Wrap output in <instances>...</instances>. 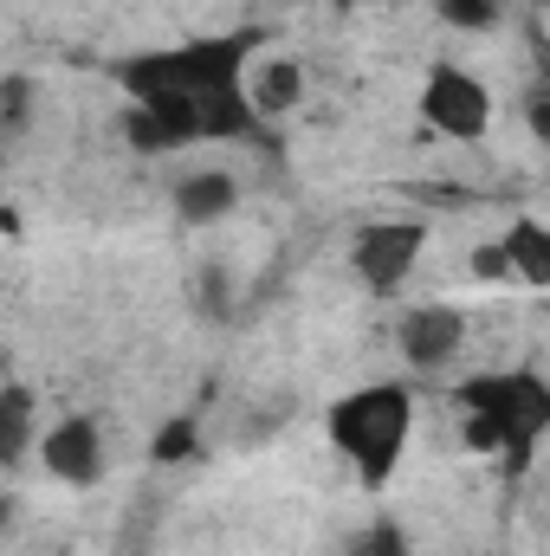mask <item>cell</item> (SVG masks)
<instances>
[{"instance_id": "obj_1", "label": "cell", "mask_w": 550, "mask_h": 556, "mask_svg": "<svg viewBox=\"0 0 550 556\" xmlns=\"http://www.w3.org/2000/svg\"><path fill=\"white\" fill-rule=\"evenodd\" d=\"M460 402L473 408V446H512V472L532 459V433L545 427L550 395L538 376H479L460 389Z\"/></svg>"}, {"instance_id": "obj_13", "label": "cell", "mask_w": 550, "mask_h": 556, "mask_svg": "<svg viewBox=\"0 0 550 556\" xmlns=\"http://www.w3.org/2000/svg\"><path fill=\"white\" fill-rule=\"evenodd\" d=\"M440 13H447L453 26H486L499 7H492V0H440Z\"/></svg>"}, {"instance_id": "obj_8", "label": "cell", "mask_w": 550, "mask_h": 556, "mask_svg": "<svg viewBox=\"0 0 550 556\" xmlns=\"http://www.w3.org/2000/svg\"><path fill=\"white\" fill-rule=\"evenodd\" d=\"M505 260L532 278V285H550V240H545V227H538V220H518V227H512Z\"/></svg>"}, {"instance_id": "obj_4", "label": "cell", "mask_w": 550, "mask_h": 556, "mask_svg": "<svg viewBox=\"0 0 550 556\" xmlns=\"http://www.w3.org/2000/svg\"><path fill=\"white\" fill-rule=\"evenodd\" d=\"M421 111H427L434 130H447V137H460V142H473L486 130V91L466 72H434L427 91H421Z\"/></svg>"}, {"instance_id": "obj_14", "label": "cell", "mask_w": 550, "mask_h": 556, "mask_svg": "<svg viewBox=\"0 0 550 556\" xmlns=\"http://www.w3.org/2000/svg\"><path fill=\"white\" fill-rule=\"evenodd\" d=\"M350 556H402V531H389V525H383V531H370Z\"/></svg>"}, {"instance_id": "obj_9", "label": "cell", "mask_w": 550, "mask_h": 556, "mask_svg": "<svg viewBox=\"0 0 550 556\" xmlns=\"http://www.w3.org/2000/svg\"><path fill=\"white\" fill-rule=\"evenodd\" d=\"M175 207H182L188 220H214V214L234 207V181H227V175H195V181H182Z\"/></svg>"}, {"instance_id": "obj_16", "label": "cell", "mask_w": 550, "mask_h": 556, "mask_svg": "<svg viewBox=\"0 0 550 556\" xmlns=\"http://www.w3.org/2000/svg\"><path fill=\"white\" fill-rule=\"evenodd\" d=\"M0 104H7V117H13V111H20V104H26V85H20V78H13V85H7V91H0Z\"/></svg>"}, {"instance_id": "obj_15", "label": "cell", "mask_w": 550, "mask_h": 556, "mask_svg": "<svg viewBox=\"0 0 550 556\" xmlns=\"http://www.w3.org/2000/svg\"><path fill=\"white\" fill-rule=\"evenodd\" d=\"M505 266H512V260H505V247H479V253H473V273H479V278H499Z\"/></svg>"}, {"instance_id": "obj_11", "label": "cell", "mask_w": 550, "mask_h": 556, "mask_svg": "<svg viewBox=\"0 0 550 556\" xmlns=\"http://www.w3.org/2000/svg\"><path fill=\"white\" fill-rule=\"evenodd\" d=\"M291 98H298V72H291V65H266V78H260V98H253V111L278 117V111H291Z\"/></svg>"}, {"instance_id": "obj_19", "label": "cell", "mask_w": 550, "mask_h": 556, "mask_svg": "<svg viewBox=\"0 0 550 556\" xmlns=\"http://www.w3.org/2000/svg\"><path fill=\"white\" fill-rule=\"evenodd\" d=\"M492 7H499V0H492Z\"/></svg>"}, {"instance_id": "obj_5", "label": "cell", "mask_w": 550, "mask_h": 556, "mask_svg": "<svg viewBox=\"0 0 550 556\" xmlns=\"http://www.w3.org/2000/svg\"><path fill=\"white\" fill-rule=\"evenodd\" d=\"M414 253H421V227H409V220L370 227V233L357 240V273L370 278V291H396V285L409 278Z\"/></svg>"}, {"instance_id": "obj_7", "label": "cell", "mask_w": 550, "mask_h": 556, "mask_svg": "<svg viewBox=\"0 0 550 556\" xmlns=\"http://www.w3.org/2000/svg\"><path fill=\"white\" fill-rule=\"evenodd\" d=\"M46 466H52L59 479H72V485L98 479V427H91V420H65V427L46 440Z\"/></svg>"}, {"instance_id": "obj_3", "label": "cell", "mask_w": 550, "mask_h": 556, "mask_svg": "<svg viewBox=\"0 0 550 556\" xmlns=\"http://www.w3.org/2000/svg\"><path fill=\"white\" fill-rule=\"evenodd\" d=\"M330 440L357 459V472H363L370 485H383L389 466L402 459V440H409V395H402V389H363V395L337 402Z\"/></svg>"}, {"instance_id": "obj_2", "label": "cell", "mask_w": 550, "mask_h": 556, "mask_svg": "<svg viewBox=\"0 0 550 556\" xmlns=\"http://www.w3.org/2000/svg\"><path fill=\"white\" fill-rule=\"evenodd\" d=\"M247 52H253V33L240 39H195L182 52H149V59H130L124 65V85L137 98H162V91H214V85H240L247 72Z\"/></svg>"}, {"instance_id": "obj_10", "label": "cell", "mask_w": 550, "mask_h": 556, "mask_svg": "<svg viewBox=\"0 0 550 556\" xmlns=\"http://www.w3.org/2000/svg\"><path fill=\"white\" fill-rule=\"evenodd\" d=\"M26 420H33V395L26 389H0V459L26 453Z\"/></svg>"}, {"instance_id": "obj_17", "label": "cell", "mask_w": 550, "mask_h": 556, "mask_svg": "<svg viewBox=\"0 0 550 556\" xmlns=\"http://www.w3.org/2000/svg\"><path fill=\"white\" fill-rule=\"evenodd\" d=\"M7 518H13V505H7V498H0V525H7Z\"/></svg>"}, {"instance_id": "obj_18", "label": "cell", "mask_w": 550, "mask_h": 556, "mask_svg": "<svg viewBox=\"0 0 550 556\" xmlns=\"http://www.w3.org/2000/svg\"><path fill=\"white\" fill-rule=\"evenodd\" d=\"M343 7H357V0H343Z\"/></svg>"}, {"instance_id": "obj_6", "label": "cell", "mask_w": 550, "mask_h": 556, "mask_svg": "<svg viewBox=\"0 0 550 556\" xmlns=\"http://www.w3.org/2000/svg\"><path fill=\"white\" fill-rule=\"evenodd\" d=\"M402 350H409V363L421 369H434V363H447L453 350H460V317L453 311H414L409 324H402Z\"/></svg>"}, {"instance_id": "obj_12", "label": "cell", "mask_w": 550, "mask_h": 556, "mask_svg": "<svg viewBox=\"0 0 550 556\" xmlns=\"http://www.w3.org/2000/svg\"><path fill=\"white\" fill-rule=\"evenodd\" d=\"M182 453H195V427L188 420H168L162 440H155V459H182Z\"/></svg>"}]
</instances>
